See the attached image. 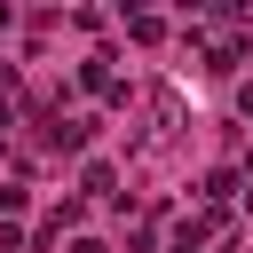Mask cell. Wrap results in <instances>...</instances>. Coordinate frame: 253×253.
<instances>
[{
    "label": "cell",
    "instance_id": "obj_4",
    "mask_svg": "<svg viewBox=\"0 0 253 253\" xmlns=\"http://www.w3.org/2000/svg\"><path fill=\"white\" fill-rule=\"evenodd\" d=\"M79 87H95V95H111V87H119V79H111V55H87V63H79Z\"/></svg>",
    "mask_w": 253,
    "mask_h": 253
},
{
    "label": "cell",
    "instance_id": "obj_7",
    "mask_svg": "<svg viewBox=\"0 0 253 253\" xmlns=\"http://www.w3.org/2000/svg\"><path fill=\"white\" fill-rule=\"evenodd\" d=\"M0 253H24V229L16 221H0Z\"/></svg>",
    "mask_w": 253,
    "mask_h": 253
},
{
    "label": "cell",
    "instance_id": "obj_5",
    "mask_svg": "<svg viewBox=\"0 0 253 253\" xmlns=\"http://www.w3.org/2000/svg\"><path fill=\"white\" fill-rule=\"evenodd\" d=\"M126 40H134V47H158L166 24H158V16H126Z\"/></svg>",
    "mask_w": 253,
    "mask_h": 253
},
{
    "label": "cell",
    "instance_id": "obj_10",
    "mask_svg": "<svg viewBox=\"0 0 253 253\" xmlns=\"http://www.w3.org/2000/svg\"><path fill=\"white\" fill-rule=\"evenodd\" d=\"M213 253H229V245H213Z\"/></svg>",
    "mask_w": 253,
    "mask_h": 253
},
{
    "label": "cell",
    "instance_id": "obj_6",
    "mask_svg": "<svg viewBox=\"0 0 253 253\" xmlns=\"http://www.w3.org/2000/svg\"><path fill=\"white\" fill-rule=\"evenodd\" d=\"M24 213V182H0V221H16Z\"/></svg>",
    "mask_w": 253,
    "mask_h": 253
},
{
    "label": "cell",
    "instance_id": "obj_8",
    "mask_svg": "<svg viewBox=\"0 0 253 253\" xmlns=\"http://www.w3.org/2000/svg\"><path fill=\"white\" fill-rule=\"evenodd\" d=\"M237 119H253V79H237Z\"/></svg>",
    "mask_w": 253,
    "mask_h": 253
},
{
    "label": "cell",
    "instance_id": "obj_2",
    "mask_svg": "<svg viewBox=\"0 0 253 253\" xmlns=\"http://www.w3.org/2000/svg\"><path fill=\"white\" fill-rule=\"evenodd\" d=\"M237 190H245V166H213V174L198 182V198H206L213 213H221V206H237Z\"/></svg>",
    "mask_w": 253,
    "mask_h": 253
},
{
    "label": "cell",
    "instance_id": "obj_3",
    "mask_svg": "<svg viewBox=\"0 0 253 253\" xmlns=\"http://www.w3.org/2000/svg\"><path fill=\"white\" fill-rule=\"evenodd\" d=\"M87 198H119V166H111V158H87V166H79V206H87Z\"/></svg>",
    "mask_w": 253,
    "mask_h": 253
},
{
    "label": "cell",
    "instance_id": "obj_1",
    "mask_svg": "<svg viewBox=\"0 0 253 253\" xmlns=\"http://www.w3.org/2000/svg\"><path fill=\"white\" fill-rule=\"evenodd\" d=\"M229 229V213H213V206H198V213H182V229H174V245H190V253H206L213 237Z\"/></svg>",
    "mask_w": 253,
    "mask_h": 253
},
{
    "label": "cell",
    "instance_id": "obj_9",
    "mask_svg": "<svg viewBox=\"0 0 253 253\" xmlns=\"http://www.w3.org/2000/svg\"><path fill=\"white\" fill-rule=\"evenodd\" d=\"M71 253H111V245H95V237H79V245H71Z\"/></svg>",
    "mask_w": 253,
    "mask_h": 253
}]
</instances>
